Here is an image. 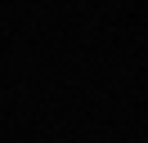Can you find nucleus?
I'll use <instances>...</instances> for the list:
<instances>
[{"label": "nucleus", "mask_w": 148, "mask_h": 143, "mask_svg": "<svg viewBox=\"0 0 148 143\" xmlns=\"http://www.w3.org/2000/svg\"><path fill=\"white\" fill-rule=\"evenodd\" d=\"M144 143H148V139H144Z\"/></svg>", "instance_id": "1"}]
</instances>
